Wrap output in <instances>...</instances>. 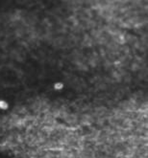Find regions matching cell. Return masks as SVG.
Instances as JSON below:
<instances>
[{"label":"cell","mask_w":148,"mask_h":158,"mask_svg":"<svg viewBox=\"0 0 148 158\" xmlns=\"http://www.w3.org/2000/svg\"><path fill=\"white\" fill-rule=\"evenodd\" d=\"M54 87L56 88V89H61V88H63V84L62 83H56Z\"/></svg>","instance_id":"obj_2"},{"label":"cell","mask_w":148,"mask_h":158,"mask_svg":"<svg viewBox=\"0 0 148 158\" xmlns=\"http://www.w3.org/2000/svg\"><path fill=\"white\" fill-rule=\"evenodd\" d=\"M7 107H8V105L4 102V101H0V108H1V109H6Z\"/></svg>","instance_id":"obj_1"}]
</instances>
